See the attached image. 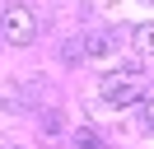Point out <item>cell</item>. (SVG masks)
<instances>
[{
    "mask_svg": "<svg viewBox=\"0 0 154 149\" xmlns=\"http://www.w3.org/2000/svg\"><path fill=\"white\" fill-rule=\"evenodd\" d=\"M0 33L10 37L14 47H28L33 37H38V14H33V5H10L5 19H0Z\"/></svg>",
    "mask_w": 154,
    "mask_h": 149,
    "instance_id": "obj_1",
    "label": "cell"
},
{
    "mask_svg": "<svg viewBox=\"0 0 154 149\" xmlns=\"http://www.w3.org/2000/svg\"><path fill=\"white\" fill-rule=\"evenodd\" d=\"M103 98L112 102V107H131V102L140 98V89H135V79H126V74H107L103 79Z\"/></svg>",
    "mask_w": 154,
    "mask_h": 149,
    "instance_id": "obj_2",
    "label": "cell"
},
{
    "mask_svg": "<svg viewBox=\"0 0 154 149\" xmlns=\"http://www.w3.org/2000/svg\"><path fill=\"white\" fill-rule=\"evenodd\" d=\"M84 56H89V61H107V56H112L107 33H89V37H84Z\"/></svg>",
    "mask_w": 154,
    "mask_h": 149,
    "instance_id": "obj_3",
    "label": "cell"
},
{
    "mask_svg": "<svg viewBox=\"0 0 154 149\" xmlns=\"http://www.w3.org/2000/svg\"><path fill=\"white\" fill-rule=\"evenodd\" d=\"M131 47H135V56H154V23H140L131 33Z\"/></svg>",
    "mask_w": 154,
    "mask_h": 149,
    "instance_id": "obj_4",
    "label": "cell"
},
{
    "mask_svg": "<svg viewBox=\"0 0 154 149\" xmlns=\"http://www.w3.org/2000/svg\"><path fill=\"white\" fill-rule=\"evenodd\" d=\"M79 56H84V42H75V37H70V42H61V61H66V65H75Z\"/></svg>",
    "mask_w": 154,
    "mask_h": 149,
    "instance_id": "obj_5",
    "label": "cell"
},
{
    "mask_svg": "<svg viewBox=\"0 0 154 149\" xmlns=\"http://www.w3.org/2000/svg\"><path fill=\"white\" fill-rule=\"evenodd\" d=\"M75 144H79V149H107L103 140L94 135V130H75Z\"/></svg>",
    "mask_w": 154,
    "mask_h": 149,
    "instance_id": "obj_6",
    "label": "cell"
},
{
    "mask_svg": "<svg viewBox=\"0 0 154 149\" xmlns=\"http://www.w3.org/2000/svg\"><path fill=\"white\" fill-rule=\"evenodd\" d=\"M117 74H126V79H140V61H135V56H131V61H122V65H117Z\"/></svg>",
    "mask_w": 154,
    "mask_h": 149,
    "instance_id": "obj_7",
    "label": "cell"
},
{
    "mask_svg": "<svg viewBox=\"0 0 154 149\" xmlns=\"http://www.w3.org/2000/svg\"><path fill=\"white\" fill-rule=\"evenodd\" d=\"M42 130H47V135H56V130H61V117H56V112H47V117H42Z\"/></svg>",
    "mask_w": 154,
    "mask_h": 149,
    "instance_id": "obj_8",
    "label": "cell"
},
{
    "mask_svg": "<svg viewBox=\"0 0 154 149\" xmlns=\"http://www.w3.org/2000/svg\"><path fill=\"white\" fill-rule=\"evenodd\" d=\"M140 126H145V130H149V135H154V112H149V117H145V121H140Z\"/></svg>",
    "mask_w": 154,
    "mask_h": 149,
    "instance_id": "obj_9",
    "label": "cell"
}]
</instances>
